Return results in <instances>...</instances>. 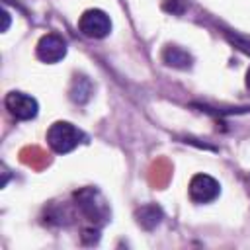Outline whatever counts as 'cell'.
Returning a JSON list of instances; mask_svg holds the SVG:
<instances>
[{"mask_svg": "<svg viewBox=\"0 0 250 250\" xmlns=\"http://www.w3.org/2000/svg\"><path fill=\"white\" fill-rule=\"evenodd\" d=\"M162 61H164L168 66L180 68V70H188V68H191V64H193L191 55H189L186 49L176 47V45L164 47V51H162Z\"/></svg>", "mask_w": 250, "mask_h": 250, "instance_id": "cell-7", "label": "cell"}, {"mask_svg": "<svg viewBox=\"0 0 250 250\" xmlns=\"http://www.w3.org/2000/svg\"><path fill=\"white\" fill-rule=\"evenodd\" d=\"M246 86L250 88V68H248V72H246Z\"/></svg>", "mask_w": 250, "mask_h": 250, "instance_id": "cell-12", "label": "cell"}, {"mask_svg": "<svg viewBox=\"0 0 250 250\" xmlns=\"http://www.w3.org/2000/svg\"><path fill=\"white\" fill-rule=\"evenodd\" d=\"M2 20H4V25H2V31H8V25H10V14L6 10H2Z\"/></svg>", "mask_w": 250, "mask_h": 250, "instance_id": "cell-11", "label": "cell"}, {"mask_svg": "<svg viewBox=\"0 0 250 250\" xmlns=\"http://www.w3.org/2000/svg\"><path fill=\"white\" fill-rule=\"evenodd\" d=\"M92 92H94L92 82H90L86 76L76 74V76L72 78V84H70V90H68V94H70V100H72V102H76V104H84V102H88V100H90Z\"/></svg>", "mask_w": 250, "mask_h": 250, "instance_id": "cell-9", "label": "cell"}, {"mask_svg": "<svg viewBox=\"0 0 250 250\" xmlns=\"http://www.w3.org/2000/svg\"><path fill=\"white\" fill-rule=\"evenodd\" d=\"M78 29L90 39H104L111 31V20L104 10H86L78 20Z\"/></svg>", "mask_w": 250, "mask_h": 250, "instance_id": "cell-3", "label": "cell"}, {"mask_svg": "<svg viewBox=\"0 0 250 250\" xmlns=\"http://www.w3.org/2000/svg\"><path fill=\"white\" fill-rule=\"evenodd\" d=\"M37 59L47 62V64H55L61 59H64L66 55V41L57 35V33H47L37 41Z\"/></svg>", "mask_w": 250, "mask_h": 250, "instance_id": "cell-6", "label": "cell"}, {"mask_svg": "<svg viewBox=\"0 0 250 250\" xmlns=\"http://www.w3.org/2000/svg\"><path fill=\"white\" fill-rule=\"evenodd\" d=\"M189 197L193 203H211L221 193V184L209 174H195L189 180Z\"/></svg>", "mask_w": 250, "mask_h": 250, "instance_id": "cell-4", "label": "cell"}, {"mask_svg": "<svg viewBox=\"0 0 250 250\" xmlns=\"http://www.w3.org/2000/svg\"><path fill=\"white\" fill-rule=\"evenodd\" d=\"M82 139H84L82 131L68 121H55L47 131V145L57 154H66L74 150Z\"/></svg>", "mask_w": 250, "mask_h": 250, "instance_id": "cell-2", "label": "cell"}, {"mask_svg": "<svg viewBox=\"0 0 250 250\" xmlns=\"http://www.w3.org/2000/svg\"><path fill=\"white\" fill-rule=\"evenodd\" d=\"M4 104H6V109L16 119H21V121L33 119L37 115V109H39L35 98H31L29 94H23V92H16V90L10 92V94H6Z\"/></svg>", "mask_w": 250, "mask_h": 250, "instance_id": "cell-5", "label": "cell"}, {"mask_svg": "<svg viewBox=\"0 0 250 250\" xmlns=\"http://www.w3.org/2000/svg\"><path fill=\"white\" fill-rule=\"evenodd\" d=\"M74 199H76V207L88 221L96 225H104L109 219V205L96 188H82L80 191L74 193Z\"/></svg>", "mask_w": 250, "mask_h": 250, "instance_id": "cell-1", "label": "cell"}, {"mask_svg": "<svg viewBox=\"0 0 250 250\" xmlns=\"http://www.w3.org/2000/svg\"><path fill=\"white\" fill-rule=\"evenodd\" d=\"M229 39L234 43V47L236 49H240L242 53H246V55H250V41L248 39H244V37H238V35H229Z\"/></svg>", "mask_w": 250, "mask_h": 250, "instance_id": "cell-10", "label": "cell"}, {"mask_svg": "<svg viewBox=\"0 0 250 250\" xmlns=\"http://www.w3.org/2000/svg\"><path fill=\"white\" fill-rule=\"evenodd\" d=\"M135 217H137V223H139L143 229L152 230V229H156V227L160 225V221H162V209H160L156 203H146V205H143V207L137 209Z\"/></svg>", "mask_w": 250, "mask_h": 250, "instance_id": "cell-8", "label": "cell"}]
</instances>
